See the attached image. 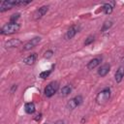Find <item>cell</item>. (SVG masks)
I'll return each instance as SVG.
<instances>
[{
    "mask_svg": "<svg viewBox=\"0 0 124 124\" xmlns=\"http://www.w3.org/2000/svg\"><path fill=\"white\" fill-rule=\"evenodd\" d=\"M114 5H115V2L114 1H110L108 3H106L103 5L102 7V10L104 11V13L106 15H110L113 11V8H114Z\"/></svg>",
    "mask_w": 124,
    "mask_h": 124,
    "instance_id": "obj_10",
    "label": "cell"
},
{
    "mask_svg": "<svg viewBox=\"0 0 124 124\" xmlns=\"http://www.w3.org/2000/svg\"><path fill=\"white\" fill-rule=\"evenodd\" d=\"M37 116H38V117H36V118H35V119H36V120H40V119H41V116H42V114H41V113H40V114H38V115H37Z\"/></svg>",
    "mask_w": 124,
    "mask_h": 124,
    "instance_id": "obj_22",
    "label": "cell"
},
{
    "mask_svg": "<svg viewBox=\"0 0 124 124\" xmlns=\"http://www.w3.org/2000/svg\"><path fill=\"white\" fill-rule=\"evenodd\" d=\"M124 78V67L123 66H120L116 72H115V75H114V78H115V81L116 82H121L122 79Z\"/></svg>",
    "mask_w": 124,
    "mask_h": 124,
    "instance_id": "obj_12",
    "label": "cell"
},
{
    "mask_svg": "<svg viewBox=\"0 0 124 124\" xmlns=\"http://www.w3.org/2000/svg\"><path fill=\"white\" fill-rule=\"evenodd\" d=\"M94 40H95L94 36H88V37H87V39H86V40H85V42H84V46H88V45H90L91 43H93V42H94Z\"/></svg>",
    "mask_w": 124,
    "mask_h": 124,
    "instance_id": "obj_20",
    "label": "cell"
},
{
    "mask_svg": "<svg viewBox=\"0 0 124 124\" xmlns=\"http://www.w3.org/2000/svg\"><path fill=\"white\" fill-rule=\"evenodd\" d=\"M44 124H47V123H44Z\"/></svg>",
    "mask_w": 124,
    "mask_h": 124,
    "instance_id": "obj_23",
    "label": "cell"
},
{
    "mask_svg": "<svg viewBox=\"0 0 124 124\" xmlns=\"http://www.w3.org/2000/svg\"><path fill=\"white\" fill-rule=\"evenodd\" d=\"M110 98V89L109 88H104L101 90L96 97V102L98 105H104L106 104Z\"/></svg>",
    "mask_w": 124,
    "mask_h": 124,
    "instance_id": "obj_2",
    "label": "cell"
},
{
    "mask_svg": "<svg viewBox=\"0 0 124 124\" xmlns=\"http://www.w3.org/2000/svg\"><path fill=\"white\" fill-rule=\"evenodd\" d=\"M47 11H48V6H42V7H40L34 13V19H40V18H42L47 13Z\"/></svg>",
    "mask_w": 124,
    "mask_h": 124,
    "instance_id": "obj_6",
    "label": "cell"
},
{
    "mask_svg": "<svg viewBox=\"0 0 124 124\" xmlns=\"http://www.w3.org/2000/svg\"><path fill=\"white\" fill-rule=\"evenodd\" d=\"M78 30H79V27H78V25H72V26L67 30L66 35H65V38H66L67 40H70V39L74 38L75 35L78 32Z\"/></svg>",
    "mask_w": 124,
    "mask_h": 124,
    "instance_id": "obj_7",
    "label": "cell"
},
{
    "mask_svg": "<svg viewBox=\"0 0 124 124\" xmlns=\"http://www.w3.org/2000/svg\"><path fill=\"white\" fill-rule=\"evenodd\" d=\"M35 109H36V108H35V104L32 103V102H30V103H26L25 106H24V110H25V112L28 113V114H32V113H34V112H35Z\"/></svg>",
    "mask_w": 124,
    "mask_h": 124,
    "instance_id": "obj_14",
    "label": "cell"
},
{
    "mask_svg": "<svg viewBox=\"0 0 124 124\" xmlns=\"http://www.w3.org/2000/svg\"><path fill=\"white\" fill-rule=\"evenodd\" d=\"M58 88H59L58 82H57V81H51V82H49V83L46 86V88H45V90H44V93H45V95H46V97L49 98V97H52V96L57 92Z\"/></svg>",
    "mask_w": 124,
    "mask_h": 124,
    "instance_id": "obj_3",
    "label": "cell"
},
{
    "mask_svg": "<svg viewBox=\"0 0 124 124\" xmlns=\"http://www.w3.org/2000/svg\"><path fill=\"white\" fill-rule=\"evenodd\" d=\"M15 6V0H8V1H3L0 5V12L3 13L5 11H8L12 9Z\"/></svg>",
    "mask_w": 124,
    "mask_h": 124,
    "instance_id": "obj_8",
    "label": "cell"
},
{
    "mask_svg": "<svg viewBox=\"0 0 124 124\" xmlns=\"http://www.w3.org/2000/svg\"><path fill=\"white\" fill-rule=\"evenodd\" d=\"M72 90H73L72 85H71V84H67V85H65V86H63V87L61 88L60 94H61V96H68V95L72 92Z\"/></svg>",
    "mask_w": 124,
    "mask_h": 124,
    "instance_id": "obj_16",
    "label": "cell"
},
{
    "mask_svg": "<svg viewBox=\"0 0 124 124\" xmlns=\"http://www.w3.org/2000/svg\"><path fill=\"white\" fill-rule=\"evenodd\" d=\"M19 16H20V14H18V13L12 15L11 17H10V22H14V23L16 22V20L19 18Z\"/></svg>",
    "mask_w": 124,
    "mask_h": 124,
    "instance_id": "obj_18",
    "label": "cell"
},
{
    "mask_svg": "<svg viewBox=\"0 0 124 124\" xmlns=\"http://www.w3.org/2000/svg\"><path fill=\"white\" fill-rule=\"evenodd\" d=\"M21 44V41L18 39H11L9 41H7L4 45V46L6 48H12V47H17L19 45Z\"/></svg>",
    "mask_w": 124,
    "mask_h": 124,
    "instance_id": "obj_11",
    "label": "cell"
},
{
    "mask_svg": "<svg viewBox=\"0 0 124 124\" xmlns=\"http://www.w3.org/2000/svg\"><path fill=\"white\" fill-rule=\"evenodd\" d=\"M36 59H37V53H32L24 59V63L26 65H33L36 62Z\"/></svg>",
    "mask_w": 124,
    "mask_h": 124,
    "instance_id": "obj_15",
    "label": "cell"
},
{
    "mask_svg": "<svg viewBox=\"0 0 124 124\" xmlns=\"http://www.w3.org/2000/svg\"><path fill=\"white\" fill-rule=\"evenodd\" d=\"M109 70H110V65H109V64H104V65H102V66L99 68V70H98V75H99L100 77H105V76H107V75L108 74Z\"/></svg>",
    "mask_w": 124,
    "mask_h": 124,
    "instance_id": "obj_13",
    "label": "cell"
},
{
    "mask_svg": "<svg viewBox=\"0 0 124 124\" xmlns=\"http://www.w3.org/2000/svg\"><path fill=\"white\" fill-rule=\"evenodd\" d=\"M52 55H53V51H52L51 49H48V50H46V51L45 52L44 57H45V58H46V59H48V58H50Z\"/></svg>",
    "mask_w": 124,
    "mask_h": 124,
    "instance_id": "obj_21",
    "label": "cell"
},
{
    "mask_svg": "<svg viewBox=\"0 0 124 124\" xmlns=\"http://www.w3.org/2000/svg\"><path fill=\"white\" fill-rule=\"evenodd\" d=\"M82 101H83L82 97H81L80 95H78V96L72 98L70 101H68V103H67V108H68L69 109H75L77 107H78V106L82 103Z\"/></svg>",
    "mask_w": 124,
    "mask_h": 124,
    "instance_id": "obj_4",
    "label": "cell"
},
{
    "mask_svg": "<svg viewBox=\"0 0 124 124\" xmlns=\"http://www.w3.org/2000/svg\"><path fill=\"white\" fill-rule=\"evenodd\" d=\"M20 28V25L16 22H9L7 24H5L2 28H1V34L3 35H11L14 34L16 32H17Z\"/></svg>",
    "mask_w": 124,
    "mask_h": 124,
    "instance_id": "obj_1",
    "label": "cell"
},
{
    "mask_svg": "<svg viewBox=\"0 0 124 124\" xmlns=\"http://www.w3.org/2000/svg\"><path fill=\"white\" fill-rule=\"evenodd\" d=\"M111 25H112V21H111V20H107V21H105L104 24H103V27L101 28V32L107 31L108 28L111 27Z\"/></svg>",
    "mask_w": 124,
    "mask_h": 124,
    "instance_id": "obj_17",
    "label": "cell"
},
{
    "mask_svg": "<svg viewBox=\"0 0 124 124\" xmlns=\"http://www.w3.org/2000/svg\"><path fill=\"white\" fill-rule=\"evenodd\" d=\"M102 57H96V58H93V59H91L88 63H87V69L88 70H93L94 68H96L97 66H99L100 64H101V62H102Z\"/></svg>",
    "mask_w": 124,
    "mask_h": 124,
    "instance_id": "obj_9",
    "label": "cell"
},
{
    "mask_svg": "<svg viewBox=\"0 0 124 124\" xmlns=\"http://www.w3.org/2000/svg\"><path fill=\"white\" fill-rule=\"evenodd\" d=\"M42 38L41 37H35L33 39H31L29 42H27L24 46H23V50H30L31 48H33L35 46H37L40 42H41Z\"/></svg>",
    "mask_w": 124,
    "mask_h": 124,
    "instance_id": "obj_5",
    "label": "cell"
},
{
    "mask_svg": "<svg viewBox=\"0 0 124 124\" xmlns=\"http://www.w3.org/2000/svg\"><path fill=\"white\" fill-rule=\"evenodd\" d=\"M50 73H51V70H47V71H44V72H42L41 74H40V78H47L49 75H50Z\"/></svg>",
    "mask_w": 124,
    "mask_h": 124,
    "instance_id": "obj_19",
    "label": "cell"
}]
</instances>
